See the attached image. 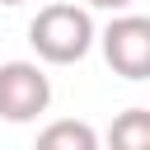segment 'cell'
<instances>
[{
    "label": "cell",
    "mask_w": 150,
    "mask_h": 150,
    "mask_svg": "<svg viewBox=\"0 0 150 150\" xmlns=\"http://www.w3.org/2000/svg\"><path fill=\"white\" fill-rule=\"evenodd\" d=\"M28 42H33L38 61H47V66H75L98 42V28H94V19H89L84 5H42L38 19L28 23Z\"/></svg>",
    "instance_id": "cell-1"
},
{
    "label": "cell",
    "mask_w": 150,
    "mask_h": 150,
    "mask_svg": "<svg viewBox=\"0 0 150 150\" xmlns=\"http://www.w3.org/2000/svg\"><path fill=\"white\" fill-rule=\"evenodd\" d=\"M98 47H103V61L112 75L122 80H150V14H112L108 28L98 33Z\"/></svg>",
    "instance_id": "cell-2"
},
{
    "label": "cell",
    "mask_w": 150,
    "mask_h": 150,
    "mask_svg": "<svg viewBox=\"0 0 150 150\" xmlns=\"http://www.w3.org/2000/svg\"><path fill=\"white\" fill-rule=\"evenodd\" d=\"M52 108V80L38 61H5L0 66V117L23 127Z\"/></svg>",
    "instance_id": "cell-3"
},
{
    "label": "cell",
    "mask_w": 150,
    "mask_h": 150,
    "mask_svg": "<svg viewBox=\"0 0 150 150\" xmlns=\"http://www.w3.org/2000/svg\"><path fill=\"white\" fill-rule=\"evenodd\" d=\"M38 145L42 150H98V131L89 122H52L38 131Z\"/></svg>",
    "instance_id": "cell-4"
},
{
    "label": "cell",
    "mask_w": 150,
    "mask_h": 150,
    "mask_svg": "<svg viewBox=\"0 0 150 150\" xmlns=\"http://www.w3.org/2000/svg\"><path fill=\"white\" fill-rule=\"evenodd\" d=\"M108 141H112L117 150H150V108H127V112H117Z\"/></svg>",
    "instance_id": "cell-5"
},
{
    "label": "cell",
    "mask_w": 150,
    "mask_h": 150,
    "mask_svg": "<svg viewBox=\"0 0 150 150\" xmlns=\"http://www.w3.org/2000/svg\"><path fill=\"white\" fill-rule=\"evenodd\" d=\"M89 9H108V14H122V9H131L136 0H84Z\"/></svg>",
    "instance_id": "cell-6"
},
{
    "label": "cell",
    "mask_w": 150,
    "mask_h": 150,
    "mask_svg": "<svg viewBox=\"0 0 150 150\" xmlns=\"http://www.w3.org/2000/svg\"><path fill=\"white\" fill-rule=\"evenodd\" d=\"M0 5H23V0H0Z\"/></svg>",
    "instance_id": "cell-7"
}]
</instances>
